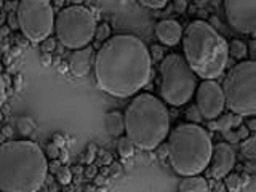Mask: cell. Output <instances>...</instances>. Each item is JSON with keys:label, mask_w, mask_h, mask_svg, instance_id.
I'll return each instance as SVG.
<instances>
[{"label": "cell", "mask_w": 256, "mask_h": 192, "mask_svg": "<svg viewBox=\"0 0 256 192\" xmlns=\"http://www.w3.org/2000/svg\"><path fill=\"white\" fill-rule=\"evenodd\" d=\"M93 72L100 90L114 98H132L149 84V46L133 34L109 37L94 56Z\"/></svg>", "instance_id": "obj_1"}, {"label": "cell", "mask_w": 256, "mask_h": 192, "mask_svg": "<svg viewBox=\"0 0 256 192\" xmlns=\"http://www.w3.org/2000/svg\"><path fill=\"white\" fill-rule=\"evenodd\" d=\"M48 160L32 141H6L0 144V190L34 192L44 186Z\"/></svg>", "instance_id": "obj_2"}, {"label": "cell", "mask_w": 256, "mask_h": 192, "mask_svg": "<svg viewBox=\"0 0 256 192\" xmlns=\"http://www.w3.org/2000/svg\"><path fill=\"white\" fill-rule=\"evenodd\" d=\"M182 56L194 74L202 78H218L229 61L228 42L210 22L194 20L182 32Z\"/></svg>", "instance_id": "obj_3"}, {"label": "cell", "mask_w": 256, "mask_h": 192, "mask_svg": "<svg viewBox=\"0 0 256 192\" xmlns=\"http://www.w3.org/2000/svg\"><path fill=\"white\" fill-rule=\"evenodd\" d=\"M124 116L125 136L141 150L157 149L170 133L166 104L150 93L134 94Z\"/></svg>", "instance_id": "obj_4"}, {"label": "cell", "mask_w": 256, "mask_h": 192, "mask_svg": "<svg viewBox=\"0 0 256 192\" xmlns=\"http://www.w3.org/2000/svg\"><path fill=\"white\" fill-rule=\"evenodd\" d=\"M212 149L210 134L198 124H178L168 133L166 156L173 172L182 178L204 173L210 164Z\"/></svg>", "instance_id": "obj_5"}, {"label": "cell", "mask_w": 256, "mask_h": 192, "mask_svg": "<svg viewBox=\"0 0 256 192\" xmlns=\"http://www.w3.org/2000/svg\"><path fill=\"white\" fill-rule=\"evenodd\" d=\"M160 72V96L162 101L173 108L188 104L196 93L198 77L181 53L165 54L158 66Z\"/></svg>", "instance_id": "obj_6"}, {"label": "cell", "mask_w": 256, "mask_h": 192, "mask_svg": "<svg viewBox=\"0 0 256 192\" xmlns=\"http://www.w3.org/2000/svg\"><path fill=\"white\" fill-rule=\"evenodd\" d=\"M226 108L242 117L256 114V62L242 60L234 64L221 85Z\"/></svg>", "instance_id": "obj_7"}, {"label": "cell", "mask_w": 256, "mask_h": 192, "mask_svg": "<svg viewBox=\"0 0 256 192\" xmlns=\"http://www.w3.org/2000/svg\"><path fill=\"white\" fill-rule=\"evenodd\" d=\"M94 14L84 5H70L62 8L54 18L56 38L70 50H78L94 38L96 30Z\"/></svg>", "instance_id": "obj_8"}, {"label": "cell", "mask_w": 256, "mask_h": 192, "mask_svg": "<svg viewBox=\"0 0 256 192\" xmlns=\"http://www.w3.org/2000/svg\"><path fill=\"white\" fill-rule=\"evenodd\" d=\"M22 36L32 44H40L54 32V12L48 0H20L16 10Z\"/></svg>", "instance_id": "obj_9"}, {"label": "cell", "mask_w": 256, "mask_h": 192, "mask_svg": "<svg viewBox=\"0 0 256 192\" xmlns=\"http://www.w3.org/2000/svg\"><path fill=\"white\" fill-rule=\"evenodd\" d=\"M229 26L238 34H256V0H222Z\"/></svg>", "instance_id": "obj_10"}, {"label": "cell", "mask_w": 256, "mask_h": 192, "mask_svg": "<svg viewBox=\"0 0 256 192\" xmlns=\"http://www.w3.org/2000/svg\"><path fill=\"white\" fill-rule=\"evenodd\" d=\"M196 106L198 108L200 114L206 120H213L226 109L224 93L221 85L213 78L202 80L196 88Z\"/></svg>", "instance_id": "obj_11"}, {"label": "cell", "mask_w": 256, "mask_h": 192, "mask_svg": "<svg viewBox=\"0 0 256 192\" xmlns=\"http://www.w3.org/2000/svg\"><path fill=\"white\" fill-rule=\"evenodd\" d=\"M236 166V152L228 142H218L212 149V158L206 170L214 180H222Z\"/></svg>", "instance_id": "obj_12"}, {"label": "cell", "mask_w": 256, "mask_h": 192, "mask_svg": "<svg viewBox=\"0 0 256 192\" xmlns=\"http://www.w3.org/2000/svg\"><path fill=\"white\" fill-rule=\"evenodd\" d=\"M93 61H94L93 48L90 45H86L70 53L69 69L76 77H86L90 74V70L93 69Z\"/></svg>", "instance_id": "obj_13"}, {"label": "cell", "mask_w": 256, "mask_h": 192, "mask_svg": "<svg viewBox=\"0 0 256 192\" xmlns=\"http://www.w3.org/2000/svg\"><path fill=\"white\" fill-rule=\"evenodd\" d=\"M182 26L174 20H162L156 24V37L165 46H176L182 38Z\"/></svg>", "instance_id": "obj_14"}, {"label": "cell", "mask_w": 256, "mask_h": 192, "mask_svg": "<svg viewBox=\"0 0 256 192\" xmlns=\"http://www.w3.org/2000/svg\"><path fill=\"white\" fill-rule=\"evenodd\" d=\"M242 124H244V117L229 110L228 114H220L216 118L208 120V128L214 132H228L232 130V128H237Z\"/></svg>", "instance_id": "obj_15"}, {"label": "cell", "mask_w": 256, "mask_h": 192, "mask_svg": "<svg viewBox=\"0 0 256 192\" xmlns=\"http://www.w3.org/2000/svg\"><path fill=\"white\" fill-rule=\"evenodd\" d=\"M104 125H106L108 134L118 138V136L125 134V116L120 110H109L104 118Z\"/></svg>", "instance_id": "obj_16"}, {"label": "cell", "mask_w": 256, "mask_h": 192, "mask_svg": "<svg viewBox=\"0 0 256 192\" xmlns=\"http://www.w3.org/2000/svg\"><path fill=\"white\" fill-rule=\"evenodd\" d=\"M180 190L182 192H192V190H208V181L200 174H192V176H184V180L180 182L178 186Z\"/></svg>", "instance_id": "obj_17"}, {"label": "cell", "mask_w": 256, "mask_h": 192, "mask_svg": "<svg viewBox=\"0 0 256 192\" xmlns=\"http://www.w3.org/2000/svg\"><path fill=\"white\" fill-rule=\"evenodd\" d=\"M228 52H229V56H232L234 60L242 61V60H246V56H248V45L244 40L234 38V40H230V44H228Z\"/></svg>", "instance_id": "obj_18"}, {"label": "cell", "mask_w": 256, "mask_h": 192, "mask_svg": "<svg viewBox=\"0 0 256 192\" xmlns=\"http://www.w3.org/2000/svg\"><path fill=\"white\" fill-rule=\"evenodd\" d=\"M134 144L126 138V136H118V141H117V152H118V156L120 157H124V158H130L133 157L134 154Z\"/></svg>", "instance_id": "obj_19"}, {"label": "cell", "mask_w": 256, "mask_h": 192, "mask_svg": "<svg viewBox=\"0 0 256 192\" xmlns=\"http://www.w3.org/2000/svg\"><path fill=\"white\" fill-rule=\"evenodd\" d=\"M242 154L248 160H254L256 158V138L254 136H248L242 142Z\"/></svg>", "instance_id": "obj_20"}, {"label": "cell", "mask_w": 256, "mask_h": 192, "mask_svg": "<svg viewBox=\"0 0 256 192\" xmlns=\"http://www.w3.org/2000/svg\"><path fill=\"white\" fill-rule=\"evenodd\" d=\"M224 184H226V189L229 190H240L244 186V180L237 173H228L224 176Z\"/></svg>", "instance_id": "obj_21"}, {"label": "cell", "mask_w": 256, "mask_h": 192, "mask_svg": "<svg viewBox=\"0 0 256 192\" xmlns=\"http://www.w3.org/2000/svg\"><path fill=\"white\" fill-rule=\"evenodd\" d=\"M110 37V26L108 22H102V24H98L96 26V30H94V40H98V42H106V40Z\"/></svg>", "instance_id": "obj_22"}, {"label": "cell", "mask_w": 256, "mask_h": 192, "mask_svg": "<svg viewBox=\"0 0 256 192\" xmlns=\"http://www.w3.org/2000/svg\"><path fill=\"white\" fill-rule=\"evenodd\" d=\"M34 128H36V125L30 118H20L18 120V132L22 136H29L32 132H34Z\"/></svg>", "instance_id": "obj_23"}, {"label": "cell", "mask_w": 256, "mask_h": 192, "mask_svg": "<svg viewBox=\"0 0 256 192\" xmlns=\"http://www.w3.org/2000/svg\"><path fill=\"white\" fill-rule=\"evenodd\" d=\"M186 118H188V122L200 124L204 117H202V114H200V110H198V108L196 106V104H192V106H189L186 109Z\"/></svg>", "instance_id": "obj_24"}, {"label": "cell", "mask_w": 256, "mask_h": 192, "mask_svg": "<svg viewBox=\"0 0 256 192\" xmlns=\"http://www.w3.org/2000/svg\"><path fill=\"white\" fill-rule=\"evenodd\" d=\"M54 174H56V180H58L60 184H69L70 180H72V173L66 166H60L58 172H56Z\"/></svg>", "instance_id": "obj_25"}, {"label": "cell", "mask_w": 256, "mask_h": 192, "mask_svg": "<svg viewBox=\"0 0 256 192\" xmlns=\"http://www.w3.org/2000/svg\"><path fill=\"white\" fill-rule=\"evenodd\" d=\"M138 2L150 10H160V8H165L170 0H138Z\"/></svg>", "instance_id": "obj_26"}, {"label": "cell", "mask_w": 256, "mask_h": 192, "mask_svg": "<svg viewBox=\"0 0 256 192\" xmlns=\"http://www.w3.org/2000/svg\"><path fill=\"white\" fill-rule=\"evenodd\" d=\"M60 154H61V149H60V146L56 142H50L46 146V156L50 157L52 160H56L60 157Z\"/></svg>", "instance_id": "obj_27"}, {"label": "cell", "mask_w": 256, "mask_h": 192, "mask_svg": "<svg viewBox=\"0 0 256 192\" xmlns=\"http://www.w3.org/2000/svg\"><path fill=\"white\" fill-rule=\"evenodd\" d=\"M149 53H150V58H152V56H154V60L156 61H162V58H164V48L162 46H160V45H152L150 48H149Z\"/></svg>", "instance_id": "obj_28"}, {"label": "cell", "mask_w": 256, "mask_h": 192, "mask_svg": "<svg viewBox=\"0 0 256 192\" xmlns=\"http://www.w3.org/2000/svg\"><path fill=\"white\" fill-rule=\"evenodd\" d=\"M6 101V85H5V80H4V76L0 74V109L5 104Z\"/></svg>", "instance_id": "obj_29"}, {"label": "cell", "mask_w": 256, "mask_h": 192, "mask_svg": "<svg viewBox=\"0 0 256 192\" xmlns=\"http://www.w3.org/2000/svg\"><path fill=\"white\" fill-rule=\"evenodd\" d=\"M173 6L178 13H184L188 10V0H173Z\"/></svg>", "instance_id": "obj_30"}, {"label": "cell", "mask_w": 256, "mask_h": 192, "mask_svg": "<svg viewBox=\"0 0 256 192\" xmlns=\"http://www.w3.org/2000/svg\"><path fill=\"white\" fill-rule=\"evenodd\" d=\"M94 150H96V146H94V144H92V146H88V149H86V156H85V162H86V164L93 162V158H94Z\"/></svg>", "instance_id": "obj_31"}, {"label": "cell", "mask_w": 256, "mask_h": 192, "mask_svg": "<svg viewBox=\"0 0 256 192\" xmlns=\"http://www.w3.org/2000/svg\"><path fill=\"white\" fill-rule=\"evenodd\" d=\"M8 24H10L12 29H20V26H18V18H16V13H12L10 16H8Z\"/></svg>", "instance_id": "obj_32"}, {"label": "cell", "mask_w": 256, "mask_h": 192, "mask_svg": "<svg viewBox=\"0 0 256 192\" xmlns=\"http://www.w3.org/2000/svg\"><path fill=\"white\" fill-rule=\"evenodd\" d=\"M245 126H246L250 132H254V130H256V118H254V116L248 118V122H246V125H245Z\"/></svg>", "instance_id": "obj_33"}, {"label": "cell", "mask_w": 256, "mask_h": 192, "mask_svg": "<svg viewBox=\"0 0 256 192\" xmlns=\"http://www.w3.org/2000/svg\"><path fill=\"white\" fill-rule=\"evenodd\" d=\"M48 168H50V170H52L53 173H56V172H58V168H60V164H58V162H54V164H52V166H48Z\"/></svg>", "instance_id": "obj_34"}, {"label": "cell", "mask_w": 256, "mask_h": 192, "mask_svg": "<svg viewBox=\"0 0 256 192\" xmlns=\"http://www.w3.org/2000/svg\"><path fill=\"white\" fill-rule=\"evenodd\" d=\"M82 2H84V0H72V4H74V5H82Z\"/></svg>", "instance_id": "obj_35"}]
</instances>
